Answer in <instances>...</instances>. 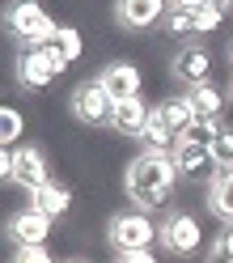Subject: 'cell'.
I'll return each mask as SVG.
<instances>
[{"label":"cell","mask_w":233,"mask_h":263,"mask_svg":"<svg viewBox=\"0 0 233 263\" xmlns=\"http://www.w3.org/2000/svg\"><path fill=\"white\" fill-rule=\"evenodd\" d=\"M178 166H174V157L170 153H136L127 161V174H123V191H127V200L131 208H140V212H157L170 204V195L178 187Z\"/></svg>","instance_id":"obj_1"},{"label":"cell","mask_w":233,"mask_h":263,"mask_svg":"<svg viewBox=\"0 0 233 263\" xmlns=\"http://www.w3.org/2000/svg\"><path fill=\"white\" fill-rule=\"evenodd\" d=\"M5 30L22 47H47V43H55L60 22L47 17V9L38 5V0H13V5L5 9Z\"/></svg>","instance_id":"obj_2"},{"label":"cell","mask_w":233,"mask_h":263,"mask_svg":"<svg viewBox=\"0 0 233 263\" xmlns=\"http://www.w3.org/2000/svg\"><path fill=\"white\" fill-rule=\"evenodd\" d=\"M64 68H68V55H64L55 43H47V47H22V51H17V64H13L17 85L30 89V93L47 89L55 77H64Z\"/></svg>","instance_id":"obj_3"},{"label":"cell","mask_w":233,"mask_h":263,"mask_svg":"<svg viewBox=\"0 0 233 263\" xmlns=\"http://www.w3.org/2000/svg\"><path fill=\"white\" fill-rule=\"evenodd\" d=\"M161 238V225L148 217V212L131 208V212H114L106 221V242L114 255H127V251H148Z\"/></svg>","instance_id":"obj_4"},{"label":"cell","mask_w":233,"mask_h":263,"mask_svg":"<svg viewBox=\"0 0 233 263\" xmlns=\"http://www.w3.org/2000/svg\"><path fill=\"white\" fill-rule=\"evenodd\" d=\"M68 110L76 115V123H89V127H110V115H114V98L102 89V81L89 77L68 93Z\"/></svg>","instance_id":"obj_5"},{"label":"cell","mask_w":233,"mask_h":263,"mask_svg":"<svg viewBox=\"0 0 233 263\" xmlns=\"http://www.w3.org/2000/svg\"><path fill=\"white\" fill-rule=\"evenodd\" d=\"M13 187H26V195H34L38 187L51 183V166H47V153L38 144H17L13 149V174H9Z\"/></svg>","instance_id":"obj_6"},{"label":"cell","mask_w":233,"mask_h":263,"mask_svg":"<svg viewBox=\"0 0 233 263\" xmlns=\"http://www.w3.org/2000/svg\"><path fill=\"white\" fill-rule=\"evenodd\" d=\"M161 246L178 259L195 255L199 246H204V229H199V221L191 217V212H170V217L161 221Z\"/></svg>","instance_id":"obj_7"},{"label":"cell","mask_w":233,"mask_h":263,"mask_svg":"<svg viewBox=\"0 0 233 263\" xmlns=\"http://www.w3.org/2000/svg\"><path fill=\"white\" fill-rule=\"evenodd\" d=\"M51 217L47 212H38V208H22V212H13V217L5 221V234H9V242L13 246H47V238H51Z\"/></svg>","instance_id":"obj_8"},{"label":"cell","mask_w":233,"mask_h":263,"mask_svg":"<svg viewBox=\"0 0 233 263\" xmlns=\"http://www.w3.org/2000/svg\"><path fill=\"white\" fill-rule=\"evenodd\" d=\"M170 72H174V81H182L187 89L204 85V81H212V51H208V47H199V43L178 47L174 60H170Z\"/></svg>","instance_id":"obj_9"},{"label":"cell","mask_w":233,"mask_h":263,"mask_svg":"<svg viewBox=\"0 0 233 263\" xmlns=\"http://www.w3.org/2000/svg\"><path fill=\"white\" fill-rule=\"evenodd\" d=\"M170 0H114V22L123 30H153L161 26Z\"/></svg>","instance_id":"obj_10"},{"label":"cell","mask_w":233,"mask_h":263,"mask_svg":"<svg viewBox=\"0 0 233 263\" xmlns=\"http://www.w3.org/2000/svg\"><path fill=\"white\" fill-rule=\"evenodd\" d=\"M98 81H102V89L114 98V102H131V98H140V68L127 60H110L102 72H98Z\"/></svg>","instance_id":"obj_11"},{"label":"cell","mask_w":233,"mask_h":263,"mask_svg":"<svg viewBox=\"0 0 233 263\" xmlns=\"http://www.w3.org/2000/svg\"><path fill=\"white\" fill-rule=\"evenodd\" d=\"M148 115L153 106L144 102V98H131V102H114V115H110V132H119L127 140H140L144 127H148Z\"/></svg>","instance_id":"obj_12"},{"label":"cell","mask_w":233,"mask_h":263,"mask_svg":"<svg viewBox=\"0 0 233 263\" xmlns=\"http://www.w3.org/2000/svg\"><path fill=\"white\" fill-rule=\"evenodd\" d=\"M170 157H174V166H178V174H182V178H204V174H216L212 149H204V144H191V140H182V136H178V144L170 149Z\"/></svg>","instance_id":"obj_13"},{"label":"cell","mask_w":233,"mask_h":263,"mask_svg":"<svg viewBox=\"0 0 233 263\" xmlns=\"http://www.w3.org/2000/svg\"><path fill=\"white\" fill-rule=\"evenodd\" d=\"M30 208H38V212H47V217H68L72 212V187L68 183H60V178H51L47 187H38L34 195H30Z\"/></svg>","instance_id":"obj_14"},{"label":"cell","mask_w":233,"mask_h":263,"mask_svg":"<svg viewBox=\"0 0 233 263\" xmlns=\"http://www.w3.org/2000/svg\"><path fill=\"white\" fill-rule=\"evenodd\" d=\"M208 212L216 221L233 225V170H216L208 178Z\"/></svg>","instance_id":"obj_15"},{"label":"cell","mask_w":233,"mask_h":263,"mask_svg":"<svg viewBox=\"0 0 233 263\" xmlns=\"http://www.w3.org/2000/svg\"><path fill=\"white\" fill-rule=\"evenodd\" d=\"M136 144H140V153H170L174 144H178V132L165 123V115L153 106V115H148V127H144V136H140Z\"/></svg>","instance_id":"obj_16"},{"label":"cell","mask_w":233,"mask_h":263,"mask_svg":"<svg viewBox=\"0 0 233 263\" xmlns=\"http://www.w3.org/2000/svg\"><path fill=\"white\" fill-rule=\"evenodd\" d=\"M187 98H191L195 115H204V119H221V110H225V89H221V85H212V81H204V85L187 89Z\"/></svg>","instance_id":"obj_17"},{"label":"cell","mask_w":233,"mask_h":263,"mask_svg":"<svg viewBox=\"0 0 233 263\" xmlns=\"http://www.w3.org/2000/svg\"><path fill=\"white\" fill-rule=\"evenodd\" d=\"M157 110L165 115V123H170V127L178 132V136H182V132H187V127H191V123L199 119L187 93H178V98H165V102H157Z\"/></svg>","instance_id":"obj_18"},{"label":"cell","mask_w":233,"mask_h":263,"mask_svg":"<svg viewBox=\"0 0 233 263\" xmlns=\"http://www.w3.org/2000/svg\"><path fill=\"white\" fill-rule=\"evenodd\" d=\"M161 30H165L170 39H191V34H195V17H191V9L170 5V9H165V17H161Z\"/></svg>","instance_id":"obj_19"},{"label":"cell","mask_w":233,"mask_h":263,"mask_svg":"<svg viewBox=\"0 0 233 263\" xmlns=\"http://www.w3.org/2000/svg\"><path fill=\"white\" fill-rule=\"evenodd\" d=\"M191 17H195V34H212V30H221V22H225V5L221 0H204V5L191 9Z\"/></svg>","instance_id":"obj_20"},{"label":"cell","mask_w":233,"mask_h":263,"mask_svg":"<svg viewBox=\"0 0 233 263\" xmlns=\"http://www.w3.org/2000/svg\"><path fill=\"white\" fill-rule=\"evenodd\" d=\"M221 136V119H204V115H199V119L182 132V140H191V144H204V149H212V140Z\"/></svg>","instance_id":"obj_21"},{"label":"cell","mask_w":233,"mask_h":263,"mask_svg":"<svg viewBox=\"0 0 233 263\" xmlns=\"http://www.w3.org/2000/svg\"><path fill=\"white\" fill-rule=\"evenodd\" d=\"M0 140H5V149H17V140H22V110H13V106L0 110Z\"/></svg>","instance_id":"obj_22"},{"label":"cell","mask_w":233,"mask_h":263,"mask_svg":"<svg viewBox=\"0 0 233 263\" xmlns=\"http://www.w3.org/2000/svg\"><path fill=\"white\" fill-rule=\"evenodd\" d=\"M55 47H60L64 55H68V64H76V60H81V51H85V39H81V30H76V26H60Z\"/></svg>","instance_id":"obj_23"},{"label":"cell","mask_w":233,"mask_h":263,"mask_svg":"<svg viewBox=\"0 0 233 263\" xmlns=\"http://www.w3.org/2000/svg\"><path fill=\"white\" fill-rule=\"evenodd\" d=\"M204 259H208V263H233V225H225L221 234L212 238V246H208Z\"/></svg>","instance_id":"obj_24"},{"label":"cell","mask_w":233,"mask_h":263,"mask_svg":"<svg viewBox=\"0 0 233 263\" xmlns=\"http://www.w3.org/2000/svg\"><path fill=\"white\" fill-rule=\"evenodd\" d=\"M212 161L216 170H233V127H221V136L212 140Z\"/></svg>","instance_id":"obj_25"},{"label":"cell","mask_w":233,"mask_h":263,"mask_svg":"<svg viewBox=\"0 0 233 263\" xmlns=\"http://www.w3.org/2000/svg\"><path fill=\"white\" fill-rule=\"evenodd\" d=\"M13 263H55L47 246H17L13 251Z\"/></svg>","instance_id":"obj_26"},{"label":"cell","mask_w":233,"mask_h":263,"mask_svg":"<svg viewBox=\"0 0 233 263\" xmlns=\"http://www.w3.org/2000/svg\"><path fill=\"white\" fill-rule=\"evenodd\" d=\"M114 263H157L153 251H127V255H114Z\"/></svg>","instance_id":"obj_27"},{"label":"cell","mask_w":233,"mask_h":263,"mask_svg":"<svg viewBox=\"0 0 233 263\" xmlns=\"http://www.w3.org/2000/svg\"><path fill=\"white\" fill-rule=\"evenodd\" d=\"M170 5H182V9H195V5H204V0H170Z\"/></svg>","instance_id":"obj_28"},{"label":"cell","mask_w":233,"mask_h":263,"mask_svg":"<svg viewBox=\"0 0 233 263\" xmlns=\"http://www.w3.org/2000/svg\"><path fill=\"white\" fill-rule=\"evenodd\" d=\"M229 68H233V43H229Z\"/></svg>","instance_id":"obj_29"},{"label":"cell","mask_w":233,"mask_h":263,"mask_svg":"<svg viewBox=\"0 0 233 263\" xmlns=\"http://www.w3.org/2000/svg\"><path fill=\"white\" fill-rule=\"evenodd\" d=\"M229 102H233V77H229Z\"/></svg>","instance_id":"obj_30"},{"label":"cell","mask_w":233,"mask_h":263,"mask_svg":"<svg viewBox=\"0 0 233 263\" xmlns=\"http://www.w3.org/2000/svg\"><path fill=\"white\" fill-rule=\"evenodd\" d=\"M221 5H225V9H233V0H221Z\"/></svg>","instance_id":"obj_31"},{"label":"cell","mask_w":233,"mask_h":263,"mask_svg":"<svg viewBox=\"0 0 233 263\" xmlns=\"http://www.w3.org/2000/svg\"><path fill=\"white\" fill-rule=\"evenodd\" d=\"M68 263H85V259H68Z\"/></svg>","instance_id":"obj_32"}]
</instances>
